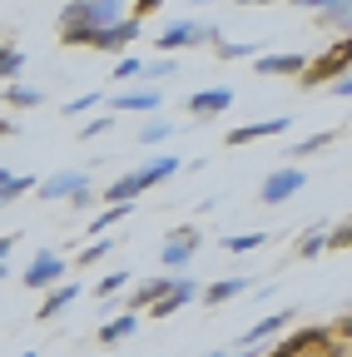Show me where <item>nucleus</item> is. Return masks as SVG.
<instances>
[{"label":"nucleus","mask_w":352,"mask_h":357,"mask_svg":"<svg viewBox=\"0 0 352 357\" xmlns=\"http://www.w3.org/2000/svg\"><path fill=\"white\" fill-rule=\"evenodd\" d=\"M114 20H124V0H70L60 10V40L90 50V40Z\"/></svg>","instance_id":"1"},{"label":"nucleus","mask_w":352,"mask_h":357,"mask_svg":"<svg viewBox=\"0 0 352 357\" xmlns=\"http://www.w3.org/2000/svg\"><path fill=\"white\" fill-rule=\"evenodd\" d=\"M174 169H179V159H174V154H159V159H149L144 169H129L124 178H109V184H105V204H135L139 194L159 189Z\"/></svg>","instance_id":"2"},{"label":"nucleus","mask_w":352,"mask_h":357,"mask_svg":"<svg viewBox=\"0 0 352 357\" xmlns=\"http://www.w3.org/2000/svg\"><path fill=\"white\" fill-rule=\"evenodd\" d=\"M35 194L45 199V204H75V208H84V204L95 199V184H90V174H84V169H60V174L40 178Z\"/></svg>","instance_id":"3"},{"label":"nucleus","mask_w":352,"mask_h":357,"mask_svg":"<svg viewBox=\"0 0 352 357\" xmlns=\"http://www.w3.org/2000/svg\"><path fill=\"white\" fill-rule=\"evenodd\" d=\"M224 40V30H218L213 20H174L159 30V50L174 55V50H194V45H218Z\"/></svg>","instance_id":"4"},{"label":"nucleus","mask_w":352,"mask_h":357,"mask_svg":"<svg viewBox=\"0 0 352 357\" xmlns=\"http://www.w3.org/2000/svg\"><path fill=\"white\" fill-rule=\"evenodd\" d=\"M194 253H199V229L194 223H179V229H169V238L159 248V263H164L169 278H184V268L194 263Z\"/></svg>","instance_id":"5"},{"label":"nucleus","mask_w":352,"mask_h":357,"mask_svg":"<svg viewBox=\"0 0 352 357\" xmlns=\"http://www.w3.org/2000/svg\"><path fill=\"white\" fill-rule=\"evenodd\" d=\"M347 70H352V35H342L332 50H323L318 60H307L303 84H332V79H342Z\"/></svg>","instance_id":"6"},{"label":"nucleus","mask_w":352,"mask_h":357,"mask_svg":"<svg viewBox=\"0 0 352 357\" xmlns=\"http://www.w3.org/2000/svg\"><path fill=\"white\" fill-rule=\"evenodd\" d=\"M303 184H307V169H298V164H283V169H273V174H263V184H258V199L268 204V208H278V204H288L293 194H303Z\"/></svg>","instance_id":"7"},{"label":"nucleus","mask_w":352,"mask_h":357,"mask_svg":"<svg viewBox=\"0 0 352 357\" xmlns=\"http://www.w3.org/2000/svg\"><path fill=\"white\" fill-rule=\"evenodd\" d=\"M105 109L109 114H159L164 109V95H159V84H129V89H119V95H109L105 100Z\"/></svg>","instance_id":"8"},{"label":"nucleus","mask_w":352,"mask_h":357,"mask_svg":"<svg viewBox=\"0 0 352 357\" xmlns=\"http://www.w3.org/2000/svg\"><path fill=\"white\" fill-rule=\"evenodd\" d=\"M20 283H25L30 293H40V288L50 293L55 283H65V258H60V253H50V248H45V253H35V258L25 263V273H20Z\"/></svg>","instance_id":"9"},{"label":"nucleus","mask_w":352,"mask_h":357,"mask_svg":"<svg viewBox=\"0 0 352 357\" xmlns=\"http://www.w3.org/2000/svg\"><path fill=\"white\" fill-rule=\"evenodd\" d=\"M288 323H293V312H268V318L253 323V328L229 347V357H248V352H258V347H268V342H273V333H283Z\"/></svg>","instance_id":"10"},{"label":"nucleus","mask_w":352,"mask_h":357,"mask_svg":"<svg viewBox=\"0 0 352 357\" xmlns=\"http://www.w3.org/2000/svg\"><path fill=\"white\" fill-rule=\"evenodd\" d=\"M139 30H144V25H139L135 15H124V20H114V25H105V30H100V35L90 40V50H100V55H124V50H129V45H135V40H139Z\"/></svg>","instance_id":"11"},{"label":"nucleus","mask_w":352,"mask_h":357,"mask_svg":"<svg viewBox=\"0 0 352 357\" xmlns=\"http://www.w3.org/2000/svg\"><path fill=\"white\" fill-rule=\"evenodd\" d=\"M234 100H238V95H234L229 84H213V89H199V95L184 100V114H194V119H213V114H224Z\"/></svg>","instance_id":"12"},{"label":"nucleus","mask_w":352,"mask_h":357,"mask_svg":"<svg viewBox=\"0 0 352 357\" xmlns=\"http://www.w3.org/2000/svg\"><path fill=\"white\" fill-rule=\"evenodd\" d=\"M293 119L288 114H273V119H253V124H238V129H229L224 134V144L229 149H243V144H253V139H268V134H283Z\"/></svg>","instance_id":"13"},{"label":"nucleus","mask_w":352,"mask_h":357,"mask_svg":"<svg viewBox=\"0 0 352 357\" xmlns=\"http://www.w3.org/2000/svg\"><path fill=\"white\" fill-rule=\"evenodd\" d=\"M199 293H204V288H199V283H194L189 273H184V278H174V283H169V293H164V298H159V303L149 307V318H174V312H179L184 303H194Z\"/></svg>","instance_id":"14"},{"label":"nucleus","mask_w":352,"mask_h":357,"mask_svg":"<svg viewBox=\"0 0 352 357\" xmlns=\"http://www.w3.org/2000/svg\"><path fill=\"white\" fill-rule=\"evenodd\" d=\"M253 70H258V75H283V79H303V70H307V55H303V50L258 55V60H253Z\"/></svg>","instance_id":"15"},{"label":"nucleus","mask_w":352,"mask_h":357,"mask_svg":"<svg viewBox=\"0 0 352 357\" xmlns=\"http://www.w3.org/2000/svg\"><path fill=\"white\" fill-rule=\"evenodd\" d=\"M332 337H328V328H303L298 337H288V342H278L268 357H307V352H323Z\"/></svg>","instance_id":"16"},{"label":"nucleus","mask_w":352,"mask_h":357,"mask_svg":"<svg viewBox=\"0 0 352 357\" xmlns=\"http://www.w3.org/2000/svg\"><path fill=\"white\" fill-rule=\"evenodd\" d=\"M238 293H248V278H218V283H208V288L199 293V303H204V307H224V303L238 298Z\"/></svg>","instance_id":"17"},{"label":"nucleus","mask_w":352,"mask_h":357,"mask_svg":"<svg viewBox=\"0 0 352 357\" xmlns=\"http://www.w3.org/2000/svg\"><path fill=\"white\" fill-rule=\"evenodd\" d=\"M135 333H139V312H119V318L100 323V342H105V347H114V342H124V337H135Z\"/></svg>","instance_id":"18"},{"label":"nucleus","mask_w":352,"mask_h":357,"mask_svg":"<svg viewBox=\"0 0 352 357\" xmlns=\"http://www.w3.org/2000/svg\"><path fill=\"white\" fill-rule=\"evenodd\" d=\"M75 298H79V283H55V288L45 293V303H40V318H45V323L60 318V312H65Z\"/></svg>","instance_id":"19"},{"label":"nucleus","mask_w":352,"mask_h":357,"mask_svg":"<svg viewBox=\"0 0 352 357\" xmlns=\"http://www.w3.org/2000/svg\"><path fill=\"white\" fill-rule=\"evenodd\" d=\"M169 283H174L169 273H159V278H144V283L135 288V298H129V312H139V307H154V303L169 293Z\"/></svg>","instance_id":"20"},{"label":"nucleus","mask_w":352,"mask_h":357,"mask_svg":"<svg viewBox=\"0 0 352 357\" xmlns=\"http://www.w3.org/2000/svg\"><path fill=\"white\" fill-rule=\"evenodd\" d=\"M328 229H332V223H328V218H318L313 229H307V234L293 243V253H298V258H318V253L328 248Z\"/></svg>","instance_id":"21"},{"label":"nucleus","mask_w":352,"mask_h":357,"mask_svg":"<svg viewBox=\"0 0 352 357\" xmlns=\"http://www.w3.org/2000/svg\"><path fill=\"white\" fill-rule=\"evenodd\" d=\"M6 105H10V109H40V105H45V95H40L35 84L15 79V84H6Z\"/></svg>","instance_id":"22"},{"label":"nucleus","mask_w":352,"mask_h":357,"mask_svg":"<svg viewBox=\"0 0 352 357\" xmlns=\"http://www.w3.org/2000/svg\"><path fill=\"white\" fill-rule=\"evenodd\" d=\"M332 139H337V129H318V134H307V139H293V144H288V159H307V154L328 149Z\"/></svg>","instance_id":"23"},{"label":"nucleus","mask_w":352,"mask_h":357,"mask_svg":"<svg viewBox=\"0 0 352 357\" xmlns=\"http://www.w3.org/2000/svg\"><path fill=\"white\" fill-rule=\"evenodd\" d=\"M129 213H135V204H105V208H100V213H95V218H90V234H95V238H100V234H105V229H114V223H124V218H129Z\"/></svg>","instance_id":"24"},{"label":"nucleus","mask_w":352,"mask_h":357,"mask_svg":"<svg viewBox=\"0 0 352 357\" xmlns=\"http://www.w3.org/2000/svg\"><path fill=\"white\" fill-rule=\"evenodd\" d=\"M35 184H40V178H35V174H25V178H20V174H10V178H6V184H0V208H10L15 199H25V194H35Z\"/></svg>","instance_id":"25"},{"label":"nucleus","mask_w":352,"mask_h":357,"mask_svg":"<svg viewBox=\"0 0 352 357\" xmlns=\"http://www.w3.org/2000/svg\"><path fill=\"white\" fill-rule=\"evenodd\" d=\"M20 75H25V50L20 45H0V79L15 84Z\"/></svg>","instance_id":"26"},{"label":"nucleus","mask_w":352,"mask_h":357,"mask_svg":"<svg viewBox=\"0 0 352 357\" xmlns=\"http://www.w3.org/2000/svg\"><path fill=\"white\" fill-rule=\"evenodd\" d=\"M323 30H337V35H352V0H332V10L318 15Z\"/></svg>","instance_id":"27"},{"label":"nucleus","mask_w":352,"mask_h":357,"mask_svg":"<svg viewBox=\"0 0 352 357\" xmlns=\"http://www.w3.org/2000/svg\"><path fill=\"white\" fill-rule=\"evenodd\" d=\"M169 134H174V129H169V119H159V114H154V119H144V124H139L135 139H139L144 149H154V144H164V139H169Z\"/></svg>","instance_id":"28"},{"label":"nucleus","mask_w":352,"mask_h":357,"mask_svg":"<svg viewBox=\"0 0 352 357\" xmlns=\"http://www.w3.org/2000/svg\"><path fill=\"white\" fill-rule=\"evenodd\" d=\"M169 75H179V60H144V75H139V84H159V79H169Z\"/></svg>","instance_id":"29"},{"label":"nucleus","mask_w":352,"mask_h":357,"mask_svg":"<svg viewBox=\"0 0 352 357\" xmlns=\"http://www.w3.org/2000/svg\"><path fill=\"white\" fill-rule=\"evenodd\" d=\"M263 243H268V234H229V238H224L229 253H258Z\"/></svg>","instance_id":"30"},{"label":"nucleus","mask_w":352,"mask_h":357,"mask_svg":"<svg viewBox=\"0 0 352 357\" xmlns=\"http://www.w3.org/2000/svg\"><path fill=\"white\" fill-rule=\"evenodd\" d=\"M213 50H218V60H243V55H258V45L253 40H218Z\"/></svg>","instance_id":"31"},{"label":"nucleus","mask_w":352,"mask_h":357,"mask_svg":"<svg viewBox=\"0 0 352 357\" xmlns=\"http://www.w3.org/2000/svg\"><path fill=\"white\" fill-rule=\"evenodd\" d=\"M105 100L109 95H100V89H95V95H79V100H65V114H75V119L79 114H95V109H105Z\"/></svg>","instance_id":"32"},{"label":"nucleus","mask_w":352,"mask_h":357,"mask_svg":"<svg viewBox=\"0 0 352 357\" xmlns=\"http://www.w3.org/2000/svg\"><path fill=\"white\" fill-rule=\"evenodd\" d=\"M114 129V114L105 109V114H90V119H84L79 124V139H100V134H109Z\"/></svg>","instance_id":"33"},{"label":"nucleus","mask_w":352,"mask_h":357,"mask_svg":"<svg viewBox=\"0 0 352 357\" xmlns=\"http://www.w3.org/2000/svg\"><path fill=\"white\" fill-rule=\"evenodd\" d=\"M109 248H114L109 238H95V243H90V248H84V253H79L75 263H79V268H90V263H105V258H109Z\"/></svg>","instance_id":"34"},{"label":"nucleus","mask_w":352,"mask_h":357,"mask_svg":"<svg viewBox=\"0 0 352 357\" xmlns=\"http://www.w3.org/2000/svg\"><path fill=\"white\" fill-rule=\"evenodd\" d=\"M139 75H144V60H135V55H119L114 79H124V84H129V79H139Z\"/></svg>","instance_id":"35"},{"label":"nucleus","mask_w":352,"mask_h":357,"mask_svg":"<svg viewBox=\"0 0 352 357\" xmlns=\"http://www.w3.org/2000/svg\"><path fill=\"white\" fill-rule=\"evenodd\" d=\"M328 248H352V218H342V223L328 229Z\"/></svg>","instance_id":"36"},{"label":"nucleus","mask_w":352,"mask_h":357,"mask_svg":"<svg viewBox=\"0 0 352 357\" xmlns=\"http://www.w3.org/2000/svg\"><path fill=\"white\" fill-rule=\"evenodd\" d=\"M119 288H129V273H105V278H100V288H95V293H100V298H114V293H119Z\"/></svg>","instance_id":"37"},{"label":"nucleus","mask_w":352,"mask_h":357,"mask_svg":"<svg viewBox=\"0 0 352 357\" xmlns=\"http://www.w3.org/2000/svg\"><path fill=\"white\" fill-rule=\"evenodd\" d=\"M328 89H332V95H337V100H352V70H347L342 79H332Z\"/></svg>","instance_id":"38"},{"label":"nucleus","mask_w":352,"mask_h":357,"mask_svg":"<svg viewBox=\"0 0 352 357\" xmlns=\"http://www.w3.org/2000/svg\"><path fill=\"white\" fill-rule=\"evenodd\" d=\"M298 10H313V15H328L332 0H298Z\"/></svg>","instance_id":"39"},{"label":"nucleus","mask_w":352,"mask_h":357,"mask_svg":"<svg viewBox=\"0 0 352 357\" xmlns=\"http://www.w3.org/2000/svg\"><path fill=\"white\" fill-rule=\"evenodd\" d=\"M164 6V0H135V20H144V15H154Z\"/></svg>","instance_id":"40"},{"label":"nucleus","mask_w":352,"mask_h":357,"mask_svg":"<svg viewBox=\"0 0 352 357\" xmlns=\"http://www.w3.org/2000/svg\"><path fill=\"white\" fill-rule=\"evenodd\" d=\"M10 248H15V234H6V238H0V268H6V258H10Z\"/></svg>","instance_id":"41"},{"label":"nucleus","mask_w":352,"mask_h":357,"mask_svg":"<svg viewBox=\"0 0 352 357\" xmlns=\"http://www.w3.org/2000/svg\"><path fill=\"white\" fill-rule=\"evenodd\" d=\"M337 333H342V342H352V312H347V318H337Z\"/></svg>","instance_id":"42"},{"label":"nucleus","mask_w":352,"mask_h":357,"mask_svg":"<svg viewBox=\"0 0 352 357\" xmlns=\"http://www.w3.org/2000/svg\"><path fill=\"white\" fill-rule=\"evenodd\" d=\"M10 134H15V119H6V114H0V139H10Z\"/></svg>","instance_id":"43"},{"label":"nucleus","mask_w":352,"mask_h":357,"mask_svg":"<svg viewBox=\"0 0 352 357\" xmlns=\"http://www.w3.org/2000/svg\"><path fill=\"white\" fill-rule=\"evenodd\" d=\"M238 6H278V0H238Z\"/></svg>","instance_id":"44"},{"label":"nucleus","mask_w":352,"mask_h":357,"mask_svg":"<svg viewBox=\"0 0 352 357\" xmlns=\"http://www.w3.org/2000/svg\"><path fill=\"white\" fill-rule=\"evenodd\" d=\"M6 178H10V169H6V164H0V184H6Z\"/></svg>","instance_id":"45"},{"label":"nucleus","mask_w":352,"mask_h":357,"mask_svg":"<svg viewBox=\"0 0 352 357\" xmlns=\"http://www.w3.org/2000/svg\"><path fill=\"white\" fill-rule=\"evenodd\" d=\"M20 357H35V352H30V347H25V352H20Z\"/></svg>","instance_id":"46"},{"label":"nucleus","mask_w":352,"mask_h":357,"mask_svg":"<svg viewBox=\"0 0 352 357\" xmlns=\"http://www.w3.org/2000/svg\"><path fill=\"white\" fill-rule=\"evenodd\" d=\"M199 6H213V0H199Z\"/></svg>","instance_id":"47"}]
</instances>
